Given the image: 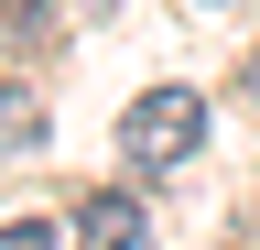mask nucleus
Segmentation results:
<instances>
[{
	"label": "nucleus",
	"mask_w": 260,
	"mask_h": 250,
	"mask_svg": "<svg viewBox=\"0 0 260 250\" xmlns=\"http://www.w3.org/2000/svg\"><path fill=\"white\" fill-rule=\"evenodd\" d=\"M249 87H260V66H249Z\"/></svg>",
	"instance_id": "423d86ee"
},
{
	"label": "nucleus",
	"mask_w": 260,
	"mask_h": 250,
	"mask_svg": "<svg viewBox=\"0 0 260 250\" xmlns=\"http://www.w3.org/2000/svg\"><path fill=\"white\" fill-rule=\"evenodd\" d=\"M44 120H54V109H44V87H32V76L0 87V142H11V152H22V142H44Z\"/></svg>",
	"instance_id": "7ed1b4c3"
},
{
	"label": "nucleus",
	"mask_w": 260,
	"mask_h": 250,
	"mask_svg": "<svg viewBox=\"0 0 260 250\" xmlns=\"http://www.w3.org/2000/svg\"><path fill=\"white\" fill-rule=\"evenodd\" d=\"M119 142H130V163H184L206 142V98L195 87H152V98L119 109Z\"/></svg>",
	"instance_id": "f257e3e1"
},
{
	"label": "nucleus",
	"mask_w": 260,
	"mask_h": 250,
	"mask_svg": "<svg viewBox=\"0 0 260 250\" xmlns=\"http://www.w3.org/2000/svg\"><path fill=\"white\" fill-rule=\"evenodd\" d=\"M76 250H152V207L141 196H87L76 207Z\"/></svg>",
	"instance_id": "f03ea898"
},
{
	"label": "nucleus",
	"mask_w": 260,
	"mask_h": 250,
	"mask_svg": "<svg viewBox=\"0 0 260 250\" xmlns=\"http://www.w3.org/2000/svg\"><path fill=\"white\" fill-rule=\"evenodd\" d=\"M0 33H32V0H0Z\"/></svg>",
	"instance_id": "39448f33"
},
{
	"label": "nucleus",
	"mask_w": 260,
	"mask_h": 250,
	"mask_svg": "<svg viewBox=\"0 0 260 250\" xmlns=\"http://www.w3.org/2000/svg\"><path fill=\"white\" fill-rule=\"evenodd\" d=\"M65 229H54V217H11V229H0V250H54Z\"/></svg>",
	"instance_id": "20e7f679"
}]
</instances>
